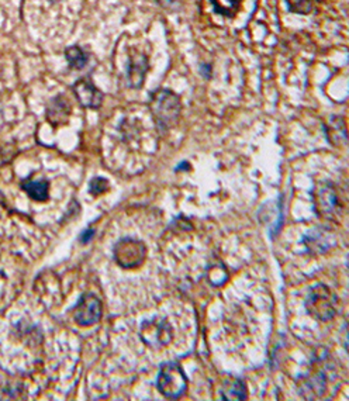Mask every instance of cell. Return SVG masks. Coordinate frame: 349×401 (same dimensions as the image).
<instances>
[{
	"instance_id": "obj_1",
	"label": "cell",
	"mask_w": 349,
	"mask_h": 401,
	"mask_svg": "<svg viewBox=\"0 0 349 401\" xmlns=\"http://www.w3.org/2000/svg\"><path fill=\"white\" fill-rule=\"evenodd\" d=\"M331 362L328 360V352L320 351L313 360L311 370L301 376L298 380L300 395L304 399H318L323 397L328 390V382L334 377Z\"/></svg>"
},
{
	"instance_id": "obj_11",
	"label": "cell",
	"mask_w": 349,
	"mask_h": 401,
	"mask_svg": "<svg viewBox=\"0 0 349 401\" xmlns=\"http://www.w3.org/2000/svg\"><path fill=\"white\" fill-rule=\"evenodd\" d=\"M71 110L72 107L69 101L64 95H58L47 104L46 117L52 127L65 126L69 121Z\"/></svg>"
},
{
	"instance_id": "obj_4",
	"label": "cell",
	"mask_w": 349,
	"mask_h": 401,
	"mask_svg": "<svg viewBox=\"0 0 349 401\" xmlns=\"http://www.w3.org/2000/svg\"><path fill=\"white\" fill-rule=\"evenodd\" d=\"M305 308L311 317L327 323L337 315L338 298L328 286L317 283L310 288L305 296Z\"/></svg>"
},
{
	"instance_id": "obj_20",
	"label": "cell",
	"mask_w": 349,
	"mask_h": 401,
	"mask_svg": "<svg viewBox=\"0 0 349 401\" xmlns=\"http://www.w3.org/2000/svg\"><path fill=\"white\" fill-rule=\"evenodd\" d=\"M108 188H110V185H108V182L104 178H95L89 183V191L95 196L101 195V193H106L108 191Z\"/></svg>"
},
{
	"instance_id": "obj_21",
	"label": "cell",
	"mask_w": 349,
	"mask_h": 401,
	"mask_svg": "<svg viewBox=\"0 0 349 401\" xmlns=\"http://www.w3.org/2000/svg\"><path fill=\"white\" fill-rule=\"evenodd\" d=\"M93 234H95V230H88L86 233H84V234H82V238H81V241H82L84 244H86V243H89V241L92 240V237H93Z\"/></svg>"
},
{
	"instance_id": "obj_23",
	"label": "cell",
	"mask_w": 349,
	"mask_h": 401,
	"mask_svg": "<svg viewBox=\"0 0 349 401\" xmlns=\"http://www.w3.org/2000/svg\"><path fill=\"white\" fill-rule=\"evenodd\" d=\"M51 3H55V1H59V0H50Z\"/></svg>"
},
{
	"instance_id": "obj_9",
	"label": "cell",
	"mask_w": 349,
	"mask_h": 401,
	"mask_svg": "<svg viewBox=\"0 0 349 401\" xmlns=\"http://www.w3.org/2000/svg\"><path fill=\"white\" fill-rule=\"evenodd\" d=\"M307 251L313 255H321L333 250L337 245V234L327 225L317 227L307 233L303 238Z\"/></svg>"
},
{
	"instance_id": "obj_6",
	"label": "cell",
	"mask_w": 349,
	"mask_h": 401,
	"mask_svg": "<svg viewBox=\"0 0 349 401\" xmlns=\"http://www.w3.org/2000/svg\"><path fill=\"white\" fill-rule=\"evenodd\" d=\"M116 263L123 269H137L147 259V247L136 238L120 240L113 250Z\"/></svg>"
},
{
	"instance_id": "obj_13",
	"label": "cell",
	"mask_w": 349,
	"mask_h": 401,
	"mask_svg": "<svg viewBox=\"0 0 349 401\" xmlns=\"http://www.w3.org/2000/svg\"><path fill=\"white\" fill-rule=\"evenodd\" d=\"M148 69V59L146 55H134L128 64V82L130 86L138 89L144 83V78Z\"/></svg>"
},
{
	"instance_id": "obj_18",
	"label": "cell",
	"mask_w": 349,
	"mask_h": 401,
	"mask_svg": "<svg viewBox=\"0 0 349 401\" xmlns=\"http://www.w3.org/2000/svg\"><path fill=\"white\" fill-rule=\"evenodd\" d=\"M65 55L69 66L74 69H82L88 64V55L81 47H69L65 51Z\"/></svg>"
},
{
	"instance_id": "obj_2",
	"label": "cell",
	"mask_w": 349,
	"mask_h": 401,
	"mask_svg": "<svg viewBox=\"0 0 349 401\" xmlns=\"http://www.w3.org/2000/svg\"><path fill=\"white\" fill-rule=\"evenodd\" d=\"M150 110L161 131H168L178 124L182 103L181 98L169 89H158L151 95Z\"/></svg>"
},
{
	"instance_id": "obj_12",
	"label": "cell",
	"mask_w": 349,
	"mask_h": 401,
	"mask_svg": "<svg viewBox=\"0 0 349 401\" xmlns=\"http://www.w3.org/2000/svg\"><path fill=\"white\" fill-rule=\"evenodd\" d=\"M221 399L227 401H244L247 400L248 390L246 383L240 377L230 376L227 377L220 389Z\"/></svg>"
},
{
	"instance_id": "obj_16",
	"label": "cell",
	"mask_w": 349,
	"mask_h": 401,
	"mask_svg": "<svg viewBox=\"0 0 349 401\" xmlns=\"http://www.w3.org/2000/svg\"><path fill=\"white\" fill-rule=\"evenodd\" d=\"M207 279L213 286H221L228 279V272L221 262H214L207 268Z\"/></svg>"
},
{
	"instance_id": "obj_8",
	"label": "cell",
	"mask_w": 349,
	"mask_h": 401,
	"mask_svg": "<svg viewBox=\"0 0 349 401\" xmlns=\"http://www.w3.org/2000/svg\"><path fill=\"white\" fill-rule=\"evenodd\" d=\"M103 314L101 300L93 293H85L81 296L74 308L75 323L81 327H89L99 323Z\"/></svg>"
},
{
	"instance_id": "obj_14",
	"label": "cell",
	"mask_w": 349,
	"mask_h": 401,
	"mask_svg": "<svg viewBox=\"0 0 349 401\" xmlns=\"http://www.w3.org/2000/svg\"><path fill=\"white\" fill-rule=\"evenodd\" d=\"M325 134L328 141L335 146H345L347 144V127H345V121L343 117L334 116L330 118V121L325 124Z\"/></svg>"
},
{
	"instance_id": "obj_19",
	"label": "cell",
	"mask_w": 349,
	"mask_h": 401,
	"mask_svg": "<svg viewBox=\"0 0 349 401\" xmlns=\"http://www.w3.org/2000/svg\"><path fill=\"white\" fill-rule=\"evenodd\" d=\"M289 10L299 14H308L314 7V0H286Z\"/></svg>"
},
{
	"instance_id": "obj_22",
	"label": "cell",
	"mask_w": 349,
	"mask_h": 401,
	"mask_svg": "<svg viewBox=\"0 0 349 401\" xmlns=\"http://www.w3.org/2000/svg\"><path fill=\"white\" fill-rule=\"evenodd\" d=\"M189 169H192V168H191V165H189L188 162H182V163L176 168V171H189Z\"/></svg>"
},
{
	"instance_id": "obj_10",
	"label": "cell",
	"mask_w": 349,
	"mask_h": 401,
	"mask_svg": "<svg viewBox=\"0 0 349 401\" xmlns=\"http://www.w3.org/2000/svg\"><path fill=\"white\" fill-rule=\"evenodd\" d=\"M74 93L79 103L86 108H99L103 103V93L88 78H82L75 82Z\"/></svg>"
},
{
	"instance_id": "obj_3",
	"label": "cell",
	"mask_w": 349,
	"mask_h": 401,
	"mask_svg": "<svg viewBox=\"0 0 349 401\" xmlns=\"http://www.w3.org/2000/svg\"><path fill=\"white\" fill-rule=\"evenodd\" d=\"M313 203L317 215L327 221H340L344 215V203L338 188L331 181H320L313 189Z\"/></svg>"
},
{
	"instance_id": "obj_17",
	"label": "cell",
	"mask_w": 349,
	"mask_h": 401,
	"mask_svg": "<svg viewBox=\"0 0 349 401\" xmlns=\"http://www.w3.org/2000/svg\"><path fill=\"white\" fill-rule=\"evenodd\" d=\"M241 1L243 0H211L214 11L226 17H234L240 10Z\"/></svg>"
},
{
	"instance_id": "obj_15",
	"label": "cell",
	"mask_w": 349,
	"mask_h": 401,
	"mask_svg": "<svg viewBox=\"0 0 349 401\" xmlns=\"http://www.w3.org/2000/svg\"><path fill=\"white\" fill-rule=\"evenodd\" d=\"M21 189L27 193L31 200L46 201L50 198V183L47 181H31L26 179L21 183Z\"/></svg>"
},
{
	"instance_id": "obj_5",
	"label": "cell",
	"mask_w": 349,
	"mask_h": 401,
	"mask_svg": "<svg viewBox=\"0 0 349 401\" xmlns=\"http://www.w3.org/2000/svg\"><path fill=\"white\" fill-rule=\"evenodd\" d=\"M156 387L159 393L169 400L182 397L188 390V377L182 366L176 362H166L161 365Z\"/></svg>"
},
{
	"instance_id": "obj_7",
	"label": "cell",
	"mask_w": 349,
	"mask_h": 401,
	"mask_svg": "<svg viewBox=\"0 0 349 401\" xmlns=\"http://www.w3.org/2000/svg\"><path fill=\"white\" fill-rule=\"evenodd\" d=\"M140 335L147 347L156 350L171 344L173 338V328L165 318L153 317L141 324Z\"/></svg>"
}]
</instances>
